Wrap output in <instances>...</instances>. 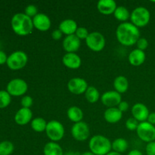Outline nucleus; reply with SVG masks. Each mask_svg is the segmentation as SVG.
Wrapping results in <instances>:
<instances>
[{
	"mask_svg": "<svg viewBox=\"0 0 155 155\" xmlns=\"http://www.w3.org/2000/svg\"><path fill=\"white\" fill-rule=\"evenodd\" d=\"M151 20V13L148 8L142 6L136 8L130 15L131 23L138 28L148 25Z\"/></svg>",
	"mask_w": 155,
	"mask_h": 155,
	"instance_id": "4",
	"label": "nucleus"
},
{
	"mask_svg": "<svg viewBox=\"0 0 155 155\" xmlns=\"http://www.w3.org/2000/svg\"><path fill=\"white\" fill-rule=\"evenodd\" d=\"M122 117L123 113L117 108V107L107 108L104 113V120L108 124H117L120 121Z\"/></svg>",
	"mask_w": 155,
	"mask_h": 155,
	"instance_id": "21",
	"label": "nucleus"
},
{
	"mask_svg": "<svg viewBox=\"0 0 155 155\" xmlns=\"http://www.w3.org/2000/svg\"><path fill=\"white\" fill-rule=\"evenodd\" d=\"M111 148L115 152L122 154L128 148V142L124 138H117L111 142Z\"/></svg>",
	"mask_w": 155,
	"mask_h": 155,
	"instance_id": "26",
	"label": "nucleus"
},
{
	"mask_svg": "<svg viewBox=\"0 0 155 155\" xmlns=\"http://www.w3.org/2000/svg\"><path fill=\"white\" fill-rule=\"evenodd\" d=\"M145 151L147 155H155V141L147 143Z\"/></svg>",
	"mask_w": 155,
	"mask_h": 155,
	"instance_id": "36",
	"label": "nucleus"
},
{
	"mask_svg": "<svg viewBox=\"0 0 155 155\" xmlns=\"http://www.w3.org/2000/svg\"><path fill=\"white\" fill-rule=\"evenodd\" d=\"M27 61L28 56L24 51H16L12 52L8 57L6 64L11 70L18 71L24 68L27 65Z\"/></svg>",
	"mask_w": 155,
	"mask_h": 155,
	"instance_id": "6",
	"label": "nucleus"
},
{
	"mask_svg": "<svg viewBox=\"0 0 155 155\" xmlns=\"http://www.w3.org/2000/svg\"><path fill=\"white\" fill-rule=\"evenodd\" d=\"M146 59V54L144 51L139 50L138 48L133 49L129 54L128 61L132 66L139 67L143 64Z\"/></svg>",
	"mask_w": 155,
	"mask_h": 155,
	"instance_id": "19",
	"label": "nucleus"
},
{
	"mask_svg": "<svg viewBox=\"0 0 155 155\" xmlns=\"http://www.w3.org/2000/svg\"><path fill=\"white\" fill-rule=\"evenodd\" d=\"M136 46H137V48L139 50H142V51H145V50L148 48V39H145V38H141L138 40V42H136Z\"/></svg>",
	"mask_w": 155,
	"mask_h": 155,
	"instance_id": "35",
	"label": "nucleus"
},
{
	"mask_svg": "<svg viewBox=\"0 0 155 155\" xmlns=\"http://www.w3.org/2000/svg\"><path fill=\"white\" fill-rule=\"evenodd\" d=\"M81 40L75 34L67 36L64 39L62 46L67 53H76L80 48Z\"/></svg>",
	"mask_w": 155,
	"mask_h": 155,
	"instance_id": "14",
	"label": "nucleus"
},
{
	"mask_svg": "<svg viewBox=\"0 0 155 155\" xmlns=\"http://www.w3.org/2000/svg\"><path fill=\"white\" fill-rule=\"evenodd\" d=\"M136 133L141 140L147 143L155 141V127L147 121L139 123Z\"/></svg>",
	"mask_w": 155,
	"mask_h": 155,
	"instance_id": "8",
	"label": "nucleus"
},
{
	"mask_svg": "<svg viewBox=\"0 0 155 155\" xmlns=\"http://www.w3.org/2000/svg\"><path fill=\"white\" fill-rule=\"evenodd\" d=\"M147 122H148L149 124L155 126V112L150 113L149 116H148V120H147Z\"/></svg>",
	"mask_w": 155,
	"mask_h": 155,
	"instance_id": "40",
	"label": "nucleus"
},
{
	"mask_svg": "<svg viewBox=\"0 0 155 155\" xmlns=\"http://www.w3.org/2000/svg\"><path fill=\"white\" fill-rule=\"evenodd\" d=\"M62 63L67 68L77 70L81 66L82 60L77 53H66L62 58Z\"/></svg>",
	"mask_w": 155,
	"mask_h": 155,
	"instance_id": "16",
	"label": "nucleus"
},
{
	"mask_svg": "<svg viewBox=\"0 0 155 155\" xmlns=\"http://www.w3.org/2000/svg\"><path fill=\"white\" fill-rule=\"evenodd\" d=\"M33 112L30 108L21 107L15 115V121L18 125L24 126L32 121Z\"/></svg>",
	"mask_w": 155,
	"mask_h": 155,
	"instance_id": "17",
	"label": "nucleus"
},
{
	"mask_svg": "<svg viewBox=\"0 0 155 155\" xmlns=\"http://www.w3.org/2000/svg\"><path fill=\"white\" fill-rule=\"evenodd\" d=\"M129 107H130V104H129V103L126 101H122L120 103L119 105L117 106V108L119 109L122 113L127 111Z\"/></svg>",
	"mask_w": 155,
	"mask_h": 155,
	"instance_id": "38",
	"label": "nucleus"
},
{
	"mask_svg": "<svg viewBox=\"0 0 155 155\" xmlns=\"http://www.w3.org/2000/svg\"><path fill=\"white\" fill-rule=\"evenodd\" d=\"M43 154L44 155H64V153L58 143L49 142L44 146Z\"/></svg>",
	"mask_w": 155,
	"mask_h": 155,
	"instance_id": "24",
	"label": "nucleus"
},
{
	"mask_svg": "<svg viewBox=\"0 0 155 155\" xmlns=\"http://www.w3.org/2000/svg\"><path fill=\"white\" fill-rule=\"evenodd\" d=\"M63 35L64 34L62 33V32L59 29H56V30H53V31L51 32V38H52L54 40H59V39H61Z\"/></svg>",
	"mask_w": 155,
	"mask_h": 155,
	"instance_id": "37",
	"label": "nucleus"
},
{
	"mask_svg": "<svg viewBox=\"0 0 155 155\" xmlns=\"http://www.w3.org/2000/svg\"><path fill=\"white\" fill-rule=\"evenodd\" d=\"M114 88L118 93L123 94L127 92L129 89V81L124 76H118L114 80Z\"/></svg>",
	"mask_w": 155,
	"mask_h": 155,
	"instance_id": "23",
	"label": "nucleus"
},
{
	"mask_svg": "<svg viewBox=\"0 0 155 155\" xmlns=\"http://www.w3.org/2000/svg\"><path fill=\"white\" fill-rule=\"evenodd\" d=\"M89 86L84 79L81 77H74L71 79L68 83V89L70 92L74 95L85 94Z\"/></svg>",
	"mask_w": 155,
	"mask_h": 155,
	"instance_id": "11",
	"label": "nucleus"
},
{
	"mask_svg": "<svg viewBox=\"0 0 155 155\" xmlns=\"http://www.w3.org/2000/svg\"><path fill=\"white\" fill-rule=\"evenodd\" d=\"M71 135L73 138L78 142L87 140L90 136V129L89 125L84 121L76 123L71 128Z\"/></svg>",
	"mask_w": 155,
	"mask_h": 155,
	"instance_id": "10",
	"label": "nucleus"
},
{
	"mask_svg": "<svg viewBox=\"0 0 155 155\" xmlns=\"http://www.w3.org/2000/svg\"><path fill=\"white\" fill-rule=\"evenodd\" d=\"M139 122L136 120L135 118L130 117L126 122V127L127 130H130V131H136L138 127H139Z\"/></svg>",
	"mask_w": 155,
	"mask_h": 155,
	"instance_id": "31",
	"label": "nucleus"
},
{
	"mask_svg": "<svg viewBox=\"0 0 155 155\" xmlns=\"http://www.w3.org/2000/svg\"><path fill=\"white\" fill-rule=\"evenodd\" d=\"M12 28L13 31L18 36H25L30 34L33 31V19L24 13H17L12 17Z\"/></svg>",
	"mask_w": 155,
	"mask_h": 155,
	"instance_id": "2",
	"label": "nucleus"
},
{
	"mask_svg": "<svg viewBox=\"0 0 155 155\" xmlns=\"http://www.w3.org/2000/svg\"><path fill=\"white\" fill-rule=\"evenodd\" d=\"M21 104L22 105V107H25V108H30L33 104V99L32 98L31 96L30 95H24L22 97L21 101Z\"/></svg>",
	"mask_w": 155,
	"mask_h": 155,
	"instance_id": "34",
	"label": "nucleus"
},
{
	"mask_svg": "<svg viewBox=\"0 0 155 155\" xmlns=\"http://www.w3.org/2000/svg\"><path fill=\"white\" fill-rule=\"evenodd\" d=\"M101 101L104 106L110 107H116L122 101L121 94L116 91H107L102 94L101 96Z\"/></svg>",
	"mask_w": 155,
	"mask_h": 155,
	"instance_id": "12",
	"label": "nucleus"
},
{
	"mask_svg": "<svg viewBox=\"0 0 155 155\" xmlns=\"http://www.w3.org/2000/svg\"><path fill=\"white\" fill-rule=\"evenodd\" d=\"M117 3L114 0H99L97 3L98 11L104 15H110L116 10Z\"/></svg>",
	"mask_w": 155,
	"mask_h": 155,
	"instance_id": "18",
	"label": "nucleus"
},
{
	"mask_svg": "<svg viewBox=\"0 0 155 155\" xmlns=\"http://www.w3.org/2000/svg\"><path fill=\"white\" fill-rule=\"evenodd\" d=\"M47 124L48 122L43 118L36 117L32 120V121L30 122V126L33 131L36 132V133H42V132L45 131Z\"/></svg>",
	"mask_w": 155,
	"mask_h": 155,
	"instance_id": "28",
	"label": "nucleus"
},
{
	"mask_svg": "<svg viewBox=\"0 0 155 155\" xmlns=\"http://www.w3.org/2000/svg\"><path fill=\"white\" fill-rule=\"evenodd\" d=\"M107 155H122V154H120V153L115 152V151H111L110 152H109Z\"/></svg>",
	"mask_w": 155,
	"mask_h": 155,
	"instance_id": "44",
	"label": "nucleus"
},
{
	"mask_svg": "<svg viewBox=\"0 0 155 155\" xmlns=\"http://www.w3.org/2000/svg\"><path fill=\"white\" fill-rule=\"evenodd\" d=\"M81 154H80L77 151H68V152L65 153L64 155H80Z\"/></svg>",
	"mask_w": 155,
	"mask_h": 155,
	"instance_id": "42",
	"label": "nucleus"
},
{
	"mask_svg": "<svg viewBox=\"0 0 155 155\" xmlns=\"http://www.w3.org/2000/svg\"><path fill=\"white\" fill-rule=\"evenodd\" d=\"M85 97L88 102L91 103V104L96 103L99 100V98H101L98 90L95 86H89L88 89H86V92H85Z\"/></svg>",
	"mask_w": 155,
	"mask_h": 155,
	"instance_id": "27",
	"label": "nucleus"
},
{
	"mask_svg": "<svg viewBox=\"0 0 155 155\" xmlns=\"http://www.w3.org/2000/svg\"><path fill=\"white\" fill-rule=\"evenodd\" d=\"M67 115H68V119L74 124L83 121V117H84L82 109L77 106L70 107L67 111Z\"/></svg>",
	"mask_w": 155,
	"mask_h": 155,
	"instance_id": "22",
	"label": "nucleus"
},
{
	"mask_svg": "<svg viewBox=\"0 0 155 155\" xmlns=\"http://www.w3.org/2000/svg\"><path fill=\"white\" fill-rule=\"evenodd\" d=\"M12 101L11 95L5 90H0V108H4L9 105Z\"/></svg>",
	"mask_w": 155,
	"mask_h": 155,
	"instance_id": "30",
	"label": "nucleus"
},
{
	"mask_svg": "<svg viewBox=\"0 0 155 155\" xmlns=\"http://www.w3.org/2000/svg\"><path fill=\"white\" fill-rule=\"evenodd\" d=\"M127 155H143L142 151H140L138 149H133L130 151V152L127 154Z\"/></svg>",
	"mask_w": 155,
	"mask_h": 155,
	"instance_id": "41",
	"label": "nucleus"
},
{
	"mask_svg": "<svg viewBox=\"0 0 155 155\" xmlns=\"http://www.w3.org/2000/svg\"><path fill=\"white\" fill-rule=\"evenodd\" d=\"M89 148L95 155H107L112 150L111 142L106 136L95 135L89 139Z\"/></svg>",
	"mask_w": 155,
	"mask_h": 155,
	"instance_id": "3",
	"label": "nucleus"
},
{
	"mask_svg": "<svg viewBox=\"0 0 155 155\" xmlns=\"http://www.w3.org/2000/svg\"><path fill=\"white\" fill-rule=\"evenodd\" d=\"M28 85L25 80L21 78H15L11 80L7 85L6 91L12 96H21L27 92Z\"/></svg>",
	"mask_w": 155,
	"mask_h": 155,
	"instance_id": "9",
	"label": "nucleus"
},
{
	"mask_svg": "<svg viewBox=\"0 0 155 155\" xmlns=\"http://www.w3.org/2000/svg\"><path fill=\"white\" fill-rule=\"evenodd\" d=\"M78 28L77 23L73 19H65L62 21L59 24L58 29L62 32V33L67 36L75 34Z\"/></svg>",
	"mask_w": 155,
	"mask_h": 155,
	"instance_id": "20",
	"label": "nucleus"
},
{
	"mask_svg": "<svg viewBox=\"0 0 155 155\" xmlns=\"http://www.w3.org/2000/svg\"><path fill=\"white\" fill-rule=\"evenodd\" d=\"M34 28L41 32H46L51 28V21L49 17L43 13H38L33 18Z\"/></svg>",
	"mask_w": 155,
	"mask_h": 155,
	"instance_id": "13",
	"label": "nucleus"
},
{
	"mask_svg": "<svg viewBox=\"0 0 155 155\" xmlns=\"http://www.w3.org/2000/svg\"><path fill=\"white\" fill-rule=\"evenodd\" d=\"M80 155H95V154H94L92 151H85V152L82 153Z\"/></svg>",
	"mask_w": 155,
	"mask_h": 155,
	"instance_id": "43",
	"label": "nucleus"
},
{
	"mask_svg": "<svg viewBox=\"0 0 155 155\" xmlns=\"http://www.w3.org/2000/svg\"><path fill=\"white\" fill-rule=\"evenodd\" d=\"M89 33H89V30H88L86 27H80L77 28V31H76L75 33V35L80 39V40H82V39H85V40H86V38H87L88 36L89 35Z\"/></svg>",
	"mask_w": 155,
	"mask_h": 155,
	"instance_id": "33",
	"label": "nucleus"
},
{
	"mask_svg": "<svg viewBox=\"0 0 155 155\" xmlns=\"http://www.w3.org/2000/svg\"><path fill=\"white\" fill-rule=\"evenodd\" d=\"M86 44L91 51L99 52L105 47L106 40L102 33L95 31L89 33L86 39Z\"/></svg>",
	"mask_w": 155,
	"mask_h": 155,
	"instance_id": "7",
	"label": "nucleus"
},
{
	"mask_svg": "<svg viewBox=\"0 0 155 155\" xmlns=\"http://www.w3.org/2000/svg\"><path fill=\"white\" fill-rule=\"evenodd\" d=\"M15 147L12 142L3 141L0 142V155H10L13 153Z\"/></svg>",
	"mask_w": 155,
	"mask_h": 155,
	"instance_id": "29",
	"label": "nucleus"
},
{
	"mask_svg": "<svg viewBox=\"0 0 155 155\" xmlns=\"http://www.w3.org/2000/svg\"><path fill=\"white\" fill-rule=\"evenodd\" d=\"M24 14L33 19L38 14V8L35 5H29L26 7Z\"/></svg>",
	"mask_w": 155,
	"mask_h": 155,
	"instance_id": "32",
	"label": "nucleus"
},
{
	"mask_svg": "<svg viewBox=\"0 0 155 155\" xmlns=\"http://www.w3.org/2000/svg\"><path fill=\"white\" fill-rule=\"evenodd\" d=\"M130 15L128 9L124 6H117L114 13V16L117 21L122 23L127 22L129 19H130Z\"/></svg>",
	"mask_w": 155,
	"mask_h": 155,
	"instance_id": "25",
	"label": "nucleus"
},
{
	"mask_svg": "<svg viewBox=\"0 0 155 155\" xmlns=\"http://www.w3.org/2000/svg\"><path fill=\"white\" fill-rule=\"evenodd\" d=\"M133 117L139 123L145 122L150 114L148 107L142 103H136L131 109Z\"/></svg>",
	"mask_w": 155,
	"mask_h": 155,
	"instance_id": "15",
	"label": "nucleus"
},
{
	"mask_svg": "<svg viewBox=\"0 0 155 155\" xmlns=\"http://www.w3.org/2000/svg\"><path fill=\"white\" fill-rule=\"evenodd\" d=\"M8 57L6 55L5 52L2 50H0V64H3L6 63L7 62Z\"/></svg>",
	"mask_w": 155,
	"mask_h": 155,
	"instance_id": "39",
	"label": "nucleus"
},
{
	"mask_svg": "<svg viewBox=\"0 0 155 155\" xmlns=\"http://www.w3.org/2000/svg\"><path fill=\"white\" fill-rule=\"evenodd\" d=\"M116 37L121 45L132 46L140 39V31L131 22L121 23L116 30Z\"/></svg>",
	"mask_w": 155,
	"mask_h": 155,
	"instance_id": "1",
	"label": "nucleus"
},
{
	"mask_svg": "<svg viewBox=\"0 0 155 155\" xmlns=\"http://www.w3.org/2000/svg\"><path fill=\"white\" fill-rule=\"evenodd\" d=\"M45 132L51 142H58L64 138L65 130L61 123L56 120H52L48 122Z\"/></svg>",
	"mask_w": 155,
	"mask_h": 155,
	"instance_id": "5",
	"label": "nucleus"
}]
</instances>
